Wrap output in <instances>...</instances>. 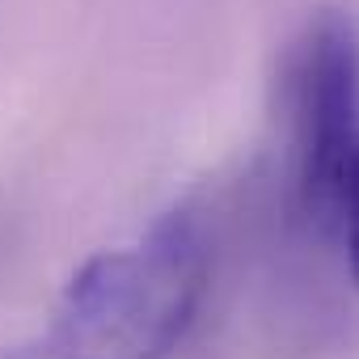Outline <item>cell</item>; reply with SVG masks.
<instances>
[{
    "instance_id": "obj_2",
    "label": "cell",
    "mask_w": 359,
    "mask_h": 359,
    "mask_svg": "<svg viewBox=\"0 0 359 359\" xmlns=\"http://www.w3.org/2000/svg\"><path fill=\"white\" fill-rule=\"evenodd\" d=\"M359 144V30L321 13L292 60V156L296 195L309 216L330 220L346 161Z\"/></svg>"
},
{
    "instance_id": "obj_1",
    "label": "cell",
    "mask_w": 359,
    "mask_h": 359,
    "mask_svg": "<svg viewBox=\"0 0 359 359\" xmlns=\"http://www.w3.org/2000/svg\"><path fill=\"white\" fill-rule=\"evenodd\" d=\"M208 287V241L191 212L89 258L64 287L34 359H169Z\"/></svg>"
},
{
    "instance_id": "obj_3",
    "label": "cell",
    "mask_w": 359,
    "mask_h": 359,
    "mask_svg": "<svg viewBox=\"0 0 359 359\" xmlns=\"http://www.w3.org/2000/svg\"><path fill=\"white\" fill-rule=\"evenodd\" d=\"M338 229H342V241H346V262H351V275L359 283V144L346 161V173H342V187H338V199H334V216Z\"/></svg>"
}]
</instances>
